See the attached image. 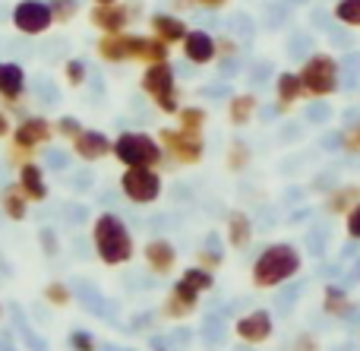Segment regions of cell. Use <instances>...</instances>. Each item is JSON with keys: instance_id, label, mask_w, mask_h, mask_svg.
I'll list each match as a JSON object with an SVG mask.
<instances>
[{"instance_id": "ab89813d", "label": "cell", "mask_w": 360, "mask_h": 351, "mask_svg": "<svg viewBox=\"0 0 360 351\" xmlns=\"http://www.w3.org/2000/svg\"><path fill=\"white\" fill-rule=\"evenodd\" d=\"M22 342L29 345L32 351H48V345H44L41 339H38V333H32V329H22Z\"/></svg>"}, {"instance_id": "83f0119b", "label": "cell", "mask_w": 360, "mask_h": 351, "mask_svg": "<svg viewBox=\"0 0 360 351\" xmlns=\"http://www.w3.org/2000/svg\"><path fill=\"white\" fill-rule=\"evenodd\" d=\"M332 16H335V23L348 25V29H360V0H338L332 6Z\"/></svg>"}, {"instance_id": "7bdbcfd3", "label": "cell", "mask_w": 360, "mask_h": 351, "mask_svg": "<svg viewBox=\"0 0 360 351\" xmlns=\"http://www.w3.org/2000/svg\"><path fill=\"white\" fill-rule=\"evenodd\" d=\"M13 133V124H10V114L4 111V108H0V139H6Z\"/></svg>"}, {"instance_id": "277c9868", "label": "cell", "mask_w": 360, "mask_h": 351, "mask_svg": "<svg viewBox=\"0 0 360 351\" xmlns=\"http://www.w3.org/2000/svg\"><path fill=\"white\" fill-rule=\"evenodd\" d=\"M111 155L117 158L124 168H158L165 162V152L155 136L143 130H127L114 139Z\"/></svg>"}, {"instance_id": "30bf717a", "label": "cell", "mask_w": 360, "mask_h": 351, "mask_svg": "<svg viewBox=\"0 0 360 351\" xmlns=\"http://www.w3.org/2000/svg\"><path fill=\"white\" fill-rule=\"evenodd\" d=\"M130 19H133V6H127V4H92V10H89V23H92L101 35L127 32Z\"/></svg>"}, {"instance_id": "484cf974", "label": "cell", "mask_w": 360, "mask_h": 351, "mask_svg": "<svg viewBox=\"0 0 360 351\" xmlns=\"http://www.w3.org/2000/svg\"><path fill=\"white\" fill-rule=\"evenodd\" d=\"M357 203H360V187L357 184H345V187L332 190V193L326 196V212L329 215H348Z\"/></svg>"}, {"instance_id": "3957f363", "label": "cell", "mask_w": 360, "mask_h": 351, "mask_svg": "<svg viewBox=\"0 0 360 351\" xmlns=\"http://www.w3.org/2000/svg\"><path fill=\"white\" fill-rule=\"evenodd\" d=\"M300 76V89H304V98H329L342 89V63L335 54L329 51H316L310 54L297 70Z\"/></svg>"}, {"instance_id": "7a4b0ae2", "label": "cell", "mask_w": 360, "mask_h": 351, "mask_svg": "<svg viewBox=\"0 0 360 351\" xmlns=\"http://www.w3.org/2000/svg\"><path fill=\"white\" fill-rule=\"evenodd\" d=\"M304 266V257L294 244H269L253 263V285L256 288H275V285L294 279Z\"/></svg>"}, {"instance_id": "f6af8a7d", "label": "cell", "mask_w": 360, "mask_h": 351, "mask_svg": "<svg viewBox=\"0 0 360 351\" xmlns=\"http://www.w3.org/2000/svg\"><path fill=\"white\" fill-rule=\"evenodd\" d=\"M171 6H174V10H186V6H196V4H193V0H171Z\"/></svg>"}, {"instance_id": "e0dca14e", "label": "cell", "mask_w": 360, "mask_h": 351, "mask_svg": "<svg viewBox=\"0 0 360 351\" xmlns=\"http://www.w3.org/2000/svg\"><path fill=\"white\" fill-rule=\"evenodd\" d=\"M143 257H146V266H149L155 276H168L177 266V250L168 238H152L149 244H146Z\"/></svg>"}, {"instance_id": "52a82bcc", "label": "cell", "mask_w": 360, "mask_h": 351, "mask_svg": "<svg viewBox=\"0 0 360 351\" xmlns=\"http://www.w3.org/2000/svg\"><path fill=\"white\" fill-rule=\"evenodd\" d=\"M165 181L155 168H124L120 174V193L136 206H152L162 196Z\"/></svg>"}, {"instance_id": "74e56055", "label": "cell", "mask_w": 360, "mask_h": 351, "mask_svg": "<svg viewBox=\"0 0 360 351\" xmlns=\"http://www.w3.org/2000/svg\"><path fill=\"white\" fill-rule=\"evenodd\" d=\"M345 228H348V238L351 241H360V203L345 215Z\"/></svg>"}, {"instance_id": "ba28073f", "label": "cell", "mask_w": 360, "mask_h": 351, "mask_svg": "<svg viewBox=\"0 0 360 351\" xmlns=\"http://www.w3.org/2000/svg\"><path fill=\"white\" fill-rule=\"evenodd\" d=\"M13 29L22 32V35H44V32L54 25L48 0H19L10 13Z\"/></svg>"}, {"instance_id": "4316f807", "label": "cell", "mask_w": 360, "mask_h": 351, "mask_svg": "<svg viewBox=\"0 0 360 351\" xmlns=\"http://www.w3.org/2000/svg\"><path fill=\"white\" fill-rule=\"evenodd\" d=\"M180 130H190V133H202L205 124H209V111L202 105H180V111L174 114Z\"/></svg>"}, {"instance_id": "5bb4252c", "label": "cell", "mask_w": 360, "mask_h": 351, "mask_svg": "<svg viewBox=\"0 0 360 351\" xmlns=\"http://www.w3.org/2000/svg\"><path fill=\"white\" fill-rule=\"evenodd\" d=\"M114 139L101 130H82L79 136L73 139V155L82 158V162H101L105 155H111Z\"/></svg>"}, {"instance_id": "603a6c76", "label": "cell", "mask_w": 360, "mask_h": 351, "mask_svg": "<svg viewBox=\"0 0 360 351\" xmlns=\"http://www.w3.org/2000/svg\"><path fill=\"white\" fill-rule=\"evenodd\" d=\"M256 111H259V98H256L253 92L231 95V101H228V120L234 127H247L250 120L256 117Z\"/></svg>"}, {"instance_id": "d6a6232c", "label": "cell", "mask_w": 360, "mask_h": 351, "mask_svg": "<svg viewBox=\"0 0 360 351\" xmlns=\"http://www.w3.org/2000/svg\"><path fill=\"white\" fill-rule=\"evenodd\" d=\"M82 130H86V127H82L79 117H73V114H63V117L54 120V136H63V139H70V143H73Z\"/></svg>"}, {"instance_id": "ac0fdd59", "label": "cell", "mask_w": 360, "mask_h": 351, "mask_svg": "<svg viewBox=\"0 0 360 351\" xmlns=\"http://www.w3.org/2000/svg\"><path fill=\"white\" fill-rule=\"evenodd\" d=\"M19 190L25 193L29 203H44L48 200V181H44V171L38 162H25L19 165V177H16Z\"/></svg>"}, {"instance_id": "8d00e7d4", "label": "cell", "mask_w": 360, "mask_h": 351, "mask_svg": "<svg viewBox=\"0 0 360 351\" xmlns=\"http://www.w3.org/2000/svg\"><path fill=\"white\" fill-rule=\"evenodd\" d=\"M215 48H218V60H231L237 54V42L231 35H215Z\"/></svg>"}, {"instance_id": "7dc6e473", "label": "cell", "mask_w": 360, "mask_h": 351, "mask_svg": "<svg viewBox=\"0 0 360 351\" xmlns=\"http://www.w3.org/2000/svg\"><path fill=\"white\" fill-rule=\"evenodd\" d=\"M152 348H155V351H168V345H165V342H155V339H152Z\"/></svg>"}, {"instance_id": "e575fe53", "label": "cell", "mask_w": 360, "mask_h": 351, "mask_svg": "<svg viewBox=\"0 0 360 351\" xmlns=\"http://www.w3.org/2000/svg\"><path fill=\"white\" fill-rule=\"evenodd\" d=\"M44 301L54 304V307H67L70 304V288L63 282H51L48 288H44Z\"/></svg>"}, {"instance_id": "9a60e30c", "label": "cell", "mask_w": 360, "mask_h": 351, "mask_svg": "<svg viewBox=\"0 0 360 351\" xmlns=\"http://www.w3.org/2000/svg\"><path fill=\"white\" fill-rule=\"evenodd\" d=\"M171 57V48L165 42H158L155 35H136V32H130V60L136 63H162Z\"/></svg>"}, {"instance_id": "f546056e", "label": "cell", "mask_w": 360, "mask_h": 351, "mask_svg": "<svg viewBox=\"0 0 360 351\" xmlns=\"http://www.w3.org/2000/svg\"><path fill=\"white\" fill-rule=\"evenodd\" d=\"M48 6L57 25H67L79 16V0H48Z\"/></svg>"}, {"instance_id": "2e32d148", "label": "cell", "mask_w": 360, "mask_h": 351, "mask_svg": "<svg viewBox=\"0 0 360 351\" xmlns=\"http://www.w3.org/2000/svg\"><path fill=\"white\" fill-rule=\"evenodd\" d=\"M149 32L158 38V42H165L168 48H174L186 38V23L177 16V13H152L149 16Z\"/></svg>"}, {"instance_id": "8992f818", "label": "cell", "mask_w": 360, "mask_h": 351, "mask_svg": "<svg viewBox=\"0 0 360 351\" xmlns=\"http://www.w3.org/2000/svg\"><path fill=\"white\" fill-rule=\"evenodd\" d=\"M155 139L165 155L177 165H199L205 155L202 133H190V130H180V127H162Z\"/></svg>"}, {"instance_id": "1f68e13d", "label": "cell", "mask_w": 360, "mask_h": 351, "mask_svg": "<svg viewBox=\"0 0 360 351\" xmlns=\"http://www.w3.org/2000/svg\"><path fill=\"white\" fill-rule=\"evenodd\" d=\"M63 76H67V86L79 89L82 82L89 79V63L82 60V57H70V60L63 63Z\"/></svg>"}, {"instance_id": "f35d334b", "label": "cell", "mask_w": 360, "mask_h": 351, "mask_svg": "<svg viewBox=\"0 0 360 351\" xmlns=\"http://www.w3.org/2000/svg\"><path fill=\"white\" fill-rule=\"evenodd\" d=\"M342 149H348V152H360V124L342 133Z\"/></svg>"}, {"instance_id": "d590c367", "label": "cell", "mask_w": 360, "mask_h": 351, "mask_svg": "<svg viewBox=\"0 0 360 351\" xmlns=\"http://www.w3.org/2000/svg\"><path fill=\"white\" fill-rule=\"evenodd\" d=\"M70 348L73 351H95L98 342H95V336L89 333V329H73V333H70Z\"/></svg>"}, {"instance_id": "ee69618b", "label": "cell", "mask_w": 360, "mask_h": 351, "mask_svg": "<svg viewBox=\"0 0 360 351\" xmlns=\"http://www.w3.org/2000/svg\"><path fill=\"white\" fill-rule=\"evenodd\" d=\"M48 165L51 168H67V155H63V152H48Z\"/></svg>"}, {"instance_id": "60d3db41", "label": "cell", "mask_w": 360, "mask_h": 351, "mask_svg": "<svg viewBox=\"0 0 360 351\" xmlns=\"http://www.w3.org/2000/svg\"><path fill=\"white\" fill-rule=\"evenodd\" d=\"M294 351H319V345L310 333H304V336H297V342H294Z\"/></svg>"}, {"instance_id": "4fadbf2b", "label": "cell", "mask_w": 360, "mask_h": 351, "mask_svg": "<svg viewBox=\"0 0 360 351\" xmlns=\"http://www.w3.org/2000/svg\"><path fill=\"white\" fill-rule=\"evenodd\" d=\"M272 329H275L272 314H269V310H262V307H256V310H250L247 317H240V320H237L234 333H237V339H240L243 345H259V342L272 339Z\"/></svg>"}, {"instance_id": "6da1fadb", "label": "cell", "mask_w": 360, "mask_h": 351, "mask_svg": "<svg viewBox=\"0 0 360 351\" xmlns=\"http://www.w3.org/2000/svg\"><path fill=\"white\" fill-rule=\"evenodd\" d=\"M92 247L95 257L105 266H124L133 260V234L127 228V222L117 212H101L92 222Z\"/></svg>"}, {"instance_id": "cb8c5ba5", "label": "cell", "mask_w": 360, "mask_h": 351, "mask_svg": "<svg viewBox=\"0 0 360 351\" xmlns=\"http://www.w3.org/2000/svg\"><path fill=\"white\" fill-rule=\"evenodd\" d=\"M323 307H326V314H332V317H338V320H354V304H351V298H348V291L342 288V285H326V291H323Z\"/></svg>"}, {"instance_id": "681fc988", "label": "cell", "mask_w": 360, "mask_h": 351, "mask_svg": "<svg viewBox=\"0 0 360 351\" xmlns=\"http://www.w3.org/2000/svg\"><path fill=\"white\" fill-rule=\"evenodd\" d=\"M0 317H4V307H0Z\"/></svg>"}, {"instance_id": "5b68a950", "label": "cell", "mask_w": 360, "mask_h": 351, "mask_svg": "<svg viewBox=\"0 0 360 351\" xmlns=\"http://www.w3.org/2000/svg\"><path fill=\"white\" fill-rule=\"evenodd\" d=\"M139 89L155 101V108L162 114H177L180 111V92H177V73L171 67V60L149 63L139 76Z\"/></svg>"}, {"instance_id": "9c48e42d", "label": "cell", "mask_w": 360, "mask_h": 351, "mask_svg": "<svg viewBox=\"0 0 360 351\" xmlns=\"http://www.w3.org/2000/svg\"><path fill=\"white\" fill-rule=\"evenodd\" d=\"M51 136H54V124H51L48 117H38V114L22 117L10 133L13 146H19V149H25V152L41 149L44 143H51Z\"/></svg>"}, {"instance_id": "7402d4cb", "label": "cell", "mask_w": 360, "mask_h": 351, "mask_svg": "<svg viewBox=\"0 0 360 351\" xmlns=\"http://www.w3.org/2000/svg\"><path fill=\"white\" fill-rule=\"evenodd\" d=\"M224 241H228L234 250H243V247L253 241V222H250L247 212H240V209H234V212H228V225H224Z\"/></svg>"}, {"instance_id": "4dcf8cb0", "label": "cell", "mask_w": 360, "mask_h": 351, "mask_svg": "<svg viewBox=\"0 0 360 351\" xmlns=\"http://www.w3.org/2000/svg\"><path fill=\"white\" fill-rule=\"evenodd\" d=\"M250 158H253L250 146L243 143V139H231V146H228V168L231 171H243L250 165Z\"/></svg>"}, {"instance_id": "836d02e7", "label": "cell", "mask_w": 360, "mask_h": 351, "mask_svg": "<svg viewBox=\"0 0 360 351\" xmlns=\"http://www.w3.org/2000/svg\"><path fill=\"white\" fill-rule=\"evenodd\" d=\"M224 260V250L215 244V238H209V244L199 250V266H209V269H215V266H221Z\"/></svg>"}, {"instance_id": "f1b7e54d", "label": "cell", "mask_w": 360, "mask_h": 351, "mask_svg": "<svg viewBox=\"0 0 360 351\" xmlns=\"http://www.w3.org/2000/svg\"><path fill=\"white\" fill-rule=\"evenodd\" d=\"M184 279L186 285H190V288H196L199 295H202V291H209L212 285H215V276H212V269H205V266H190V269H184Z\"/></svg>"}, {"instance_id": "44dd1931", "label": "cell", "mask_w": 360, "mask_h": 351, "mask_svg": "<svg viewBox=\"0 0 360 351\" xmlns=\"http://www.w3.org/2000/svg\"><path fill=\"white\" fill-rule=\"evenodd\" d=\"M304 98V89H300V76L291 70H281L275 76V108L278 111H291L294 101Z\"/></svg>"}, {"instance_id": "ffe728a7", "label": "cell", "mask_w": 360, "mask_h": 351, "mask_svg": "<svg viewBox=\"0 0 360 351\" xmlns=\"http://www.w3.org/2000/svg\"><path fill=\"white\" fill-rule=\"evenodd\" d=\"M95 54H98L105 63H127L130 60V32L98 35V42H95Z\"/></svg>"}, {"instance_id": "7c38bea8", "label": "cell", "mask_w": 360, "mask_h": 351, "mask_svg": "<svg viewBox=\"0 0 360 351\" xmlns=\"http://www.w3.org/2000/svg\"><path fill=\"white\" fill-rule=\"evenodd\" d=\"M25 95V70L16 60H0V101L4 111H19Z\"/></svg>"}, {"instance_id": "d6986e66", "label": "cell", "mask_w": 360, "mask_h": 351, "mask_svg": "<svg viewBox=\"0 0 360 351\" xmlns=\"http://www.w3.org/2000/svg\"><path fill=\"white\" fill-rule=\"evenodd\" d=\"M196 304H199V291L196 288H190V285L180 279V282L171 288V295H168V301H165V317H171V320H180V317H186V314H193L196 310Z\"/></svg>"}, {"instance_id": "8fae6325", "label": "cell", "mask_w": 360, "mask_h": 351, "mask_svg": "<svg viewBox=\"0 0 360 351\" xmlns=\"http://www.w3.org/2000/svg\"><path fill=\"white\" fill-rule=\"evenodd\" d=\"M180 54H184V60L193 63V67H209V63L218 60L215 35L205 29H190L186 38L180 42Z\"/></svg>"}, {"instance_id": "d4e9b609", "label": "cell", "mask_w": 360, "mask_h": 351, "mask_svg": "<svg viewBox=\"0 0 360 351\" xmlns=\"http://www.w3.org/2000/svg\"><path fill=\"white\" fill-rule=\"evenodd\" d=\"M0 212L10 222H22L25 215H29V200H25V193L19 190V184H6V187L0 190Z\"/></svg>"}, {"instance_id": "bcb514c9", "label": "cell", "mask_w": 360, "mask_h": 351, "mask_svg": "<svg viewBox=\"0 0 360 351\" xmlns=\"http://www.w3.org/2000/svg\"><path fill=\"white\" fill-rule=\"evenodd\" d=\"M323 117H326L323 105H316V111H310V120H323Z\"/></svg>"}, {"instance_id": "b9f144b4", "label": "cell", "mask_w": 360, "mask_h": 351, "mask_svg": "<svg viewBox=\"0 0 360 351\" xmlns=\"http://www.w3.org/2000/svg\"><path fill=\"white\" fill-rule=\"evenodd\" d=\"M196 6H202V10H224V6L231 4V0H193Z\"/></svg>"}, {"instance_id": "c3c4849f", "label": "cell", "mask_w": 360, "mask_h": 351, "mask_svg": "<svg viewBox=\"0 0 360 351\" xmlns=\"http://www.w3.org/2000/svg\"><path fill=\"white\" fill-rule=\"evenodd\" d=\"M92 4H120V0H92Z\"/></svg>"}]
</instances>
